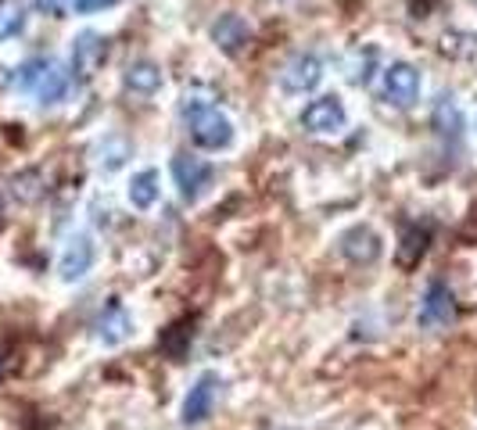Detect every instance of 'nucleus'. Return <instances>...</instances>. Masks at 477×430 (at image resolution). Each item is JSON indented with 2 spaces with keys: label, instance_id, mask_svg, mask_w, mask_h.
Masks as SVG:
<instances>
[{
  "label": "nucleus",
  "instance_id": "nucleus-1",
  "mask_svg": "<svg viewBox=\"0 0 477 430\" xmlns=\"http://www.w3.org/2000/svg\"><path fill=\"white\" fill-rule=\"evenodd\" d=\"M183 119L190 123L194 144L205 147V151H223V147L234 144V123L201 97H190V94L183 97Z\"/></svg>",
  "mask_w": 477,
  "mask_h": 430
},
{
  "label": "nucleus",
  "instance_id": "nucleus-2",
  "mask_svg": "<svg viewBox=\"0 0 477 430\" xmlns=\"http://www.w3.org/2000/svg\"><path fill=\"white\" fill-rule=\"evenodd\" d=\"M15 83L22 90H29L40 105H58L68 94V68L55 58H36V62H25L18 68Z\"/></svg>",
  "mask_w": 477,
  "mask_h": 430
},
{
  "label": "nucleus",
  "instance_id": "nucleus-3",
  "mask_svg": "<svg viewBox=\"0 0 477 430\" xmlns=\"http://www.w3.org/2000/svg\"><path fill=\"white\" fill-rule=\"evenodd\" d=\"M219 391H223L219 373H201V376L194 380V387L187 391V398H183V424H187V427L205 424V420L216 413Z\"/></svg>",
  "mask_w": 477,
  "mask_h": 430
},
{
  "label": "nucleus",
  "instance_id": "nucleus-4",
  "mask_svg": "<svg viewBox=\"0 0 477 430\" xmlns=\"http://www.w3.org/2000/svg\"><path fill=\"white\" fill-rule=\"evenodd\" d=\"M94 255L97 251H94V237L90 234H72L58 258V276L65 284H79L94 269Z\"/></svg>",
  "mask_w": 477,
  "mask_h": 430
},
{
  "label": "nucleus",
  "instance_id": "nucleus-5",
  "mask_svg": "<svg viewBox=\"0 0 477 430\" xmlns=\"http://www.w3.org/2000/svg\"><path fill=\"white\" fill-rule=\"evenodd\" d=\"M452 319H456V298H452V291H449L445 284L434 280V284L427 287V295H423L417 323L423 330H445Z\"/></svg>",
  "mask_w": 477,
  "mask_h": 430
},
{
  "label": "nucleus",
  "instance_id": "nucleus-6",
  "mask_svg": "<svg viewBox=\"0 0 477 430\" xmlns=\"http://www.w3.org/2000/svg\"><path fill=\"white\" fill-rule=\"evenodd\" d=\"M173 180H177L179 194L187 201H198L205 194V186L212 184V165L194 158V155H177L173 158Z\"/></svg>",
  "mask_w": 477,
  "mask_h": 430
},
{
  "label": "nucleus",
  "instance_id": "nucleus-7",
  "mask_svg": "<svg viewBox=\"0 0 477 430\" xmlns=\"http://www.w3.org/2000/svg\"><path fill=\"white\" fill-rule=\"evenodd\" d=\"M345 123H349L345 105H341L334 94H327V97L312 101V105L301 112V125H305L309 133H341Z\"/></svg>",
  "mask_w": 477,
  "mask_h": 430
},
{
  "label": "nucleus",
  "instance_id": "nucleus-8",
  "mask_svg": "<svg viewBox=\"0 0 477 430\" xmlns=\"http://www.w3.org/2000/svg\"><path fill=\"white\" fill-rule=\"evenodd\" d=\"M384 94H388L391 105L410 108L420 97V72L406 62L388 65V68H384Z\"/></svg>",
  "mask_w": 477,
  "mask_h": 430
},
{
  "label": "nucleus",
  "instance_id": "nucleus-9",
  "mask_svg": "<svg viewBox=\"0 0 477 430\" xmlns=\"http://www.w3.org/2000/svg\"><path fill=\"white\" fill-rule=\"evenodd\" d=\"M320 79H323V62L316 55H295L280 72V86L288 94H309L320 86Z\"/></svg>",
  "mask_w": 477,
  "mask_h": 430
},
{
  "label": "nucleus",
  "instance_id": "nucleus-10",
  "mask_svg": "<svg viewBox=\"0 0 477 430\" xmlns=\"http://www.w3.org/2000/svg\"><path fill=\"white\" fill-rule=\"evenodd\" d=\"M212 40H216L219 51L240 55V51L248 47V40H251V25H248L240 15L227 11V15H219V18L212 22Z\"/></svg>",
  "mask_w": 477,
  "mask_h": 430
},
{
  "label": "nucleus",
  "instance_id": "nucleus-11",
  "mask_svg": "<svg viewBox=\"0 0 477 430\" xmlns=\"http://www.w3.org/2000/svg\"><path fill=\"white\" fill-rule=\"evenodd\" d=\"M341 251L345 258H352L356 265H370L381 258V237L370 230V226H352L345 237H341Z\"/></svg>",
  "mask_w": 477,
  "mask_h": 430
},
{
  "label": "nucleus",
  "instance_id": "nucleus-12",
  "mask_svg": "<svg viewBox=\"0 0 477 430\" xmlns=\"http://www.w3.org/2000/svg\"><path fill=\"white\" fill-rule=\"evenodd\" d=\"M129 330H133L129 312H126L119 302H108L105 312H101V319H97V337H101L105 345H122V341L129 337Z\"/></svg>",
  "mask_w": 477,
  "mask_h": 430
},
{
  "label": "nucleus",
  "instance_id": "nucleus-13",
  "mask_svg": "<svg viewBox=\"0 0 477 430\" xmlns=\"http://www.w3.org/2000/svg\"><path fill=\"white\" fill-rule=\"evenodd\" d=\"M105 36H97V33H83L76 44H72V68L79 72V75H90L97 65L105 62Z\"/></svg>",
  "mask_w": 477,
  "mask_h": 430
},
{
  "label": "nucleus",
  "instance_id": "nucleus-14",
  "mask_svg": "<svg viewBox=\"0 0 477 430\" xmlns=\"http://www.w3.org/2000/svg\"><path fill=\"white\" fill-rule=\"evenodd\" d=\"M122 83H126V90L151 97V94H158V86H162V68L155 62H147V58H144V62H133L126 68Z\"/></svg>",
  "mask_w": 477,
  "mask_h": 430
},
{
  "label": "nucleus",
  "instance_id": "nucleus-15",
  "mask_svg": "<svg viewBox=\"0 0 477 430\" xmlns=\"http://www.w3.org/2000/svg\"><path fill=\"white\" fill-rule=\"evenodd\" d=\"M431 119H434V129H438L441 136H452V140H456V136L463 133V112H460V105H456L452 94H441V97L434 101Z\"/></svg>",
  "mask_w": 477,
  "mask_h": 430
},
{
  "label": "nucleus",
  "instance_id": "nucleus-16",
  "mask_svg": "<svg viewBox=\"0 0 477 430\" xmlns=\"http://www.w3.org/2000/svg\"><path fill=\"white\" fill-rule=\"evenodd\" d=\"M158 201V173L155 169H144L129 180V205L133 208H151Z\"/></svg>",
  "mask_w": 477,
  "mask_h": 430
},
{
  "label": "nucleus",
  "instance_id": "nucleus-17",
  "mask_svg": "<svg viewBox=\"0 0 477 430\" xmlns=\"http://www.w3.org/2000/svg\"><path fill=\"white\" fill-rule=\"evenodd\" d=\"M129 151H133V147H129V140H126V136H108V140L97 147V155H101V158H97V165H101L105 173H116V169L126 165Z\"/></svg>",
  "mask_w": 477,
  "mask_h": 430
},
{
  "label": "nucleus",
  "instance_id": "nucleus-18",
  "mask_svg": "<svg viewBox=\"0 0 477 430\" xmlns=\"http://www.w3.org/2000/svg\"><path fill=\"white\" fill-rule=\"evenodd\" d=\"M25 25V7L22 0H0V40L18 36Z\"/></svg>",
  "mask_w": 477,
  "mask_h": 430
},
{
  "label": "nucleus",
  "instance_id": "nucleus-19",
  "mask_svg": "<svg viewBox=\"0 0 477 430\" xmlns=\"http://www.w3.org/2000/svg\"><path fill=\"white\" fill-rule=\"evenodd\" d=\"M427 251V230H420V226H413V230H406V237H402V247H399V265L402 269H413L417 265V258Z\"/></svg>",
  "mask_w": 477,
  "mask_h": 430
},
{
  "label": "nucleus",
  "instance_id": "nucleus-20",
  "mask_svg": "<svg viewBox=\"0 0 477 430\" xmlns=\"http://www.w3.org/2000/svg\"><path fill=\"white\" fill-rule=\"evenodd\" d=\"M112 4H119V0H72L68 7H72L76 15H90V11H105V7H112Z\"/></svg>",
  "mask_w": 477,
  "mask_h": 430
},
{
  "label": "nucleus",
  "instance_id": "nucleus-21",
  "mask_svg": "<svg viewBox=\"0 0 477 430\" xmlns=\"http://www.w3.org/2000/svg\"><path fill=\"white\" fill-rule=\"evenodd\" d=\"M72 0H36V7L40 11H51V15H58V11H65Z\"/></svg>",
  "mask_w": 477,
  "mask_h": 430
}]
</instances>
